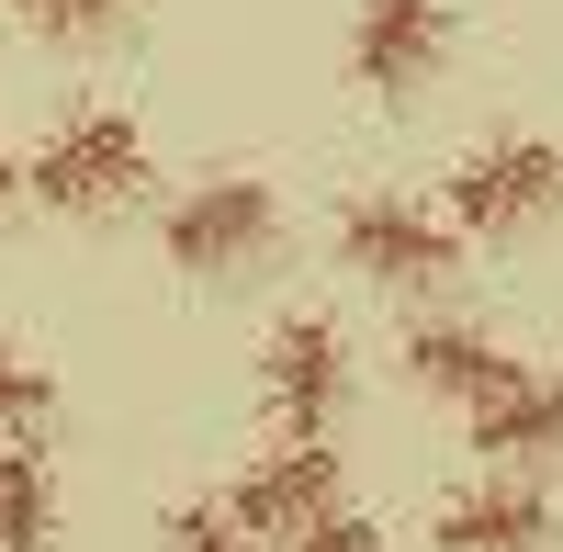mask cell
<instances>
[{
	"instance_id": "obj_13",
	"label": "cell",
	"mask_w": 563,
	"mask_h": 552,
	"mask_svg": "<svg viewBox=\"0 0 563 552\" xmlns=\"http://www.w3.org/2000/svg\"><path fill=\"white\" fill-rule=\"evenodd\" d=\"M45 418H57V373L34 350H0V440H45Z\"/></svg>"
},
{
	"instance_id": "obj_3",
	"label": "cell",
	"mask_w": 563,
	"mask_h": 552,
	"mask_svg": "<svg viewBox=\"0 0 563 552\" xmlns=\"http://www.w3.org/2000/svg\"><path fill=\"white\" fill-rule=\"evenodd\" d=\"M327 249H339V271H350V283H372V294H440L474 238H462V225H451L429 192H395V180H372V192L339 203Z\"/></svg>"
},
{
	"instance_id": "obj_6",
	"label": "cell",
	"mask_w": 563,
	"mask_h": 552,
	"mask_svg": "<svg viewBox=\"0 0 563 552\" xmlns=\"http://www.w3.org/2000/svg\"><path fill=\"white\" fill-rule=\"evenodd\" d=\"M462 45V0H350V90H372V102H417Z\"/></svg>"
},
{
	"instance_id": "obj_4",
	"label": "cell",
	"mask_w": 563,
	"mask_h": 552,
	"mask_svg": "<svg viewBox=\"0 0 563 552\" xmlns=\"http://www.w3.org/2000/svg\"><path fill=\"white\" fill-rule=\"evenodd\" d=\"M440 214L462 238H530V225L563 214V147L552 135H485V147H462L451 180H440Z\"/></svg>"
},
{
	"instance_id": "obj_1",
	"label": "cell",
	"mask_w": 563,
	"mask_h": 552,
	"mask_svg": "<svg viewBox=\"0 0 563 552\" xmlns=\"http://www.w3.org/2000/svg\"><path fill=\"white\" fill-rule=\"evenodd\" d=\"M147 180H158V158H147V124H135L124 102H68V113L23 147V192H34L45 214H79V225L135 214V203H147Z\"/></svg>"
},
{
	"instance_id": "obj_7",
	"label": "cell",
	"mask_w": 563,
	"mask_h": 552,
	"mask_svg": "<svg viewBox=\"0 0 563 552\" xmlns=\"http://www.w3.org/2000/svg\"><path fill=\"white\" fill-rule=\"evenodd\" d=\"M440 552H563V496L541 474H474L429 508Z\"/></svg>"
},
{
	"instance_id": "obj_14",
	"label": "cell",
	"mask_w": 563,
	"mask_h": 552,
	"mask_svg": "<svg viewBox=\"0 0 563 552\" xmlns=\"http://www.w3.org/2000/svg\"><path fill=\"white\" fill-rule=\"evenodd\" d=\"M158 552H260V541L225 519V496H180V508L158 519Z\"/></svg>"
},
{
	"instance_id": "obj_10",
	"label": "cell",
	"mask_w": 563,
	"mask_h": 552,
	"mask_svg": "<svg viewBox=\"0 0 563 552\" xmlns=\"http://www.w3.org/2000/svg\"><path fill=\"white\" fill-rule=\"evenodd\" d=\"M395 373H406L417 395H440V406H462V418H474V406L519 373V350H507L485 316H417V328L395 339Z\"/></svg>"
},
{
	"instance_id": "obj_11",
	"label": "cell",
	"mask_w": 563,
	"mask_h": 552,
	"mask_svg": "<svg viewBox=\"0 0 563 552\" xmlns=\"http://www.w3.org/2000/svg\"><path fill=\"white\" fill-rule=\"evenodd\" d=\"M68 541V496L45 440H0V552H57Z\"/></svg>"
},
{
	"instance_id": "obj_16",
	"label": "cell",
	"mask_w": 563,
	"mask_h": 552,
	"mask_svg": "<svg viewBox=\"0 0 563 552\" xmlns=\"http://www.w3.org/2000/svg\"><path fill=\"white\" fill-rule=\"evenodd\" d=\"M12 214H23V158L0 147V225H12Z\"/></svg>"
},
{
	"instance_id": "obj_2",
	"label": "cell",
	"mask_w": 563,
	"mask_h": 552,
	"mask_svg": "<svg viewBox=\"0 0 563 552\" xmlns=\"http://www.w3.org/2000/svg\"><path fill=\"white\" fill-rule=\"evenodd\" d=\"M282 249V192L260 169H203L158 203V260L192 271V283H249Z\"/></svg>"
},
{
	"instance_id": "obj_9",
	"label": "cell",
	"mask_w": 563,
	"mask_h": 552,
	"mask_svg": "<svg viewBox=\"0 0 563 552\" xmlns=\"http://www.w3.org/2000/svg\"><path fill=\"white\" fill-rule=\"evenodd\" d=\"M474 451H485V474H563V373H541V361H519V373H507L474 418Z\"/></svg>"
},
{
	"instance_id": "obj_8",
	"label": "cell",
	"mask_w": 563,
	"mask_h": 552,
	"mask_svg": "<svg viewBox=\"0 0 563 552\" xmlns=\"http://www.w3.org/2000/svg\"><path fill=\"white\" fill-rule=\"evenodd\" d=\"M327 508H339V451H327V440H271V451H249V474L225 485V519H238L260 552L294 541Z\"/></svg>"
},
{
	"instance_id": "obj_12",
	"label": "cell",
	"mask_w": 563,
	"mask_h": 552,
	"mask_svg": "<svg viewBox=\"0 0 563 552\" xmlns=\"http://www.w3.org/2000/svg\"><path fill=\"white\" fill-rule=\"evenodd\" d=\"M23 34H45V45H102V34H124L135 23V0H0Z\"/></svg>"
},
{
	"instance_id": "obj_15",
	"label": "cell",
	"mask_w": 563,
	"mask_h": 552,
	"mask_svg": "<svg viewBox=\"0 0 563 552\" xmlns=\"http://www.w3.org/2000/svg\"><path fill=\"white\" fill-rule=\"evenodd\" d=\"M271 552H395L384 530H372L361 508H350V496H339V508H327V519H305L294 541H271Z\"/></svg>"
},
{
	"instance_id": "obj_5",
	"label": "cell",
	"mask_w": 563,
	"mask_h": 552,
	"mask_svg": "<svg viewBox=\"0 0 563 552\" xmlns=\"http://www.w3.org/2000/svg\"><path fill=\"white\" fill-rule=\"evenodd\" d=\"M260 406H271V440H339L350 418V328L339 316H271L260 339Z\"/></svg>"
}]
</instances>
